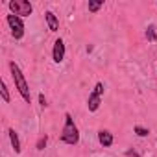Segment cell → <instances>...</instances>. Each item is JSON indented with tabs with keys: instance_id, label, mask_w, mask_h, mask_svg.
Wrapping results in <instances>:
<instances>
[{
	"instance_id": "1",
	"label": "cell",
	"mask_w": 157,
	"mask_h": 157,
	"mask_svg": "<svg viewBox=\"0 0 157 157\" xmlns=\"http://www.w3.org/2000/svg\"><path fill=\"white\" fill-rule=\"evenodd\" d=\"M59 140L63 144H68V146H76L78 142H80V129H78V126H76V122H74L70 113H65V124H63Z\"/></svg>"
},
{
	"instance_id": "8",
	"label": "cell",
	"mask_w": 157,
	"mask_h": 157,
	"mask_svg": "<svg viewBox=\"0 0 157 157\" xmlns=\"http://www.w3.org/2000/svg\"><path fill=\"white\" fill-rule=\"evenodd\" d=\"M8 137H10V142L15 150V153H21L22 151V144H21V139H19V133L13 129V128H8Z\"/></svg>"
},
{
	"instance_id": "12",
	"label": "cell",
	"mask_w": 157,
	"mask_h": 157,
	"mask_svg": "<svg viewBox=\"0 0 157 157\" xmlns=\"http://www.w3.org/2000/svg\"><path fill=\"white\" fill-rule=\"evenodd\" d=\"M146 37H148V41H151V43L157 41V32H155V26H153V24H150V26L146 28Z\"/></svg>"
},
{
	"instance_id": "2",
	"label": "cell",
	"mask_w": 157,
	"mask_h": 157,
	"mask_svg": "<svg viewBox=\"0 0 157 157\" xmlns=\"http://www.w3.org/2000/svg\"><path fill=\"white\" fill-rule=\"evenodd\" d=\"M10 72H11V78H13V82H15V89L19 91V94L22 96V100L30 104V100H32L30 85H28V82H26V78H24L21 67H19L15 61H10Z\"/></svg>"
},
{
	"instance_id": "15",
	"label": "cell",
	"mask_w": 157,
	"mask_h": 157,
	"mask_svg": "<svg viewBox=\"0 0 157 157\" xmlns=\"http://www.w3.org/2000/svg\"><path fill=\"white\" fill-rule=\"evenodd\" d=\"M39 104H41V107H46V98H44V94H39Z\"/></svg>"
},
{
	"instance_id": "7",
	"label": "cell",
	"mask_w": 157,
	"mask_h": 157,
	"mask_svg": "<svg viewBox=\"0 0 157 157\" xmlns=\"http://www.w3.org/2000/svg\"><path fill=\"white\" fill-rule=\"evenodd\" d=\"M98 142H100L104 148H109V146H113L115 137H113V133H111L109 129H100V131H98Z\"/></svg>"
},
{
	"instance_id": "13",
	"label": "cell",
	"mask_w": 157,
	"mask_h": 157,
	"mask_svg": "<svg viewBox=\"0 0 157 157\" xmlns=\"http://www.w3.org/2000/svg\"><path fill=\"white\" fill-rule=\"evenodd\" d=\"M133 133H137V137H148L150 135V129L148 128H142V126H135L133 128Z\"/></svg>"
},
{
	"instance_id": "14",
	"label": "cell",
	"mask_w": 157,
	"mask_h": 157,
	"mask_svg": "<svg viewBox=\"0 0 157 157\" xmlns=\"http://www.w3.org/2000/svg\"><path fill=\"white\" fill-rule=\"evenodd\" d=\"M46 142H48V137H46V135H43V137H39V140H37V144H35V148H37V150H44V146H46Z\"/></svg>"
},
{
	"instance_id": "11",
	"label": "cell",
	"mask_w": 157,
	"mask_h": 157,
	"mask_svg": "<svg viewBox=\"0 0 157 157\" xmlns=\"http://www.w3.org/2000/svg\"><path fill=\"white\" fill-rule=\"evenodd\" d=\"M0 94H2V100H4L6 104H10V102H11V96H10V89H8V85H6V82H4V80L0 82Z\"/></svg>"
},
{
	"instance_id": "3",
	"label": "cell",
	"mask_w": 157,
	"mask_h": 157,
	"mask_svg": "<svg viewBox=\"0 0 157 157\" xmlns=\"http://www.w3.org/2000/svg\"><path fill=\"white\" fill-rule=\"evenodd\" d=\"M104 91H105L104 83H102V82H96L94 87H93V91L89 93V98H87V109H89L91 113H96V111L100 109V105H102V98H104Z\"/></svg>"
},
{
	"instance_id": "5",
	"label": "cell",
	"mask_w": 157,
	"mask_h": 157,
	"mask_svg": "<svg viewBox=\"0 0 157 157\" xmlns=\"http://www.w3.org/2000/svg\"><path fill=\"white\" fill-rule=\"evenodd\" d=\"M6 22H8V26H10V30H11V35H13V39L15 41H21L22 37H24V21L21 19V17H17V15H13V13H10L8 17H6Z\"/></svg>"
},
{
	"instance_id": "4",
	"label": "cell",
	"mask_w": 157,
	"mask_h": 157,
	"mask_svg": "<svg viewBox=\"0 0 157 157\" xmlns=\"http://www.w3.org/2000/svg\"><path fill=\"white\" fill-rule=\"evenodd\" d=\"M8 8H10V11H11L13 15L21 17V19L30 17V15L33 13V6L28 2V0H10Z\"/></svg>"
},
{
	"instance_id": "10",
	"label": "cell",
	"mask_w": 157,
	"mask_h": 157,
	"mask_svg": "<svg viewBox=\"0 0 157 157\" xmlns=\"http://www.w3.org/2000/svg\"><path fill=\"white\" fill-rule=\"evenodd\" d=\"M102 8H104V0H89V4H87V10L91 13H98Z\"/></svg>"
},
{
	"instance_id": "9",
	"label": "cell",
	"mask_w": 157,
	"mask_h": 157,
	"mask_svg": "<svg viewBox=\"0 0 157 157\" xmlns=\"http://www.w3.org/2000/svg\"><path fill=\"white\" fill-rule=\"evenodd\" d=\"M44 19H46V24H48V30L50 32H57L59 30V19L52 11H46L44 13Z\"/></svg>"
},
{
	"instance_id": "6",
	"label": "cell",
	"mask_w": 157,
	"mask_h": 157,
	"mask_svg": "<svg viewBox=\"0 0 157 157\" xmlns=\"http://www.w3.org/2000/svg\"><path fill=\"white\" fill-rule=\"evenodd\" d=\"M65 41L63 39H56V43H54V48H52V59H54V63H63V59H65Z\"/></svg>"
}]
</instances>
